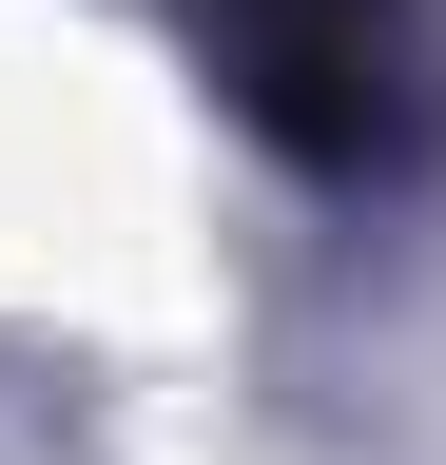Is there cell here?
Segmentation results:
<instances>
[{"instance_id": "obj_1", "label": "cell", "mask_w": 446, "mask_h": 465, "mask_svg": "<svg viewBox=\"0 0 446 465\" xmlns=\"http://www.w3.org/2000/svg\"><path fill=\"white\" fill-rule=\"evenodd\" d=\"M233 78L272 136L311 155H388L427 97V0H233Z\"/></svg>"}]
</instances>
